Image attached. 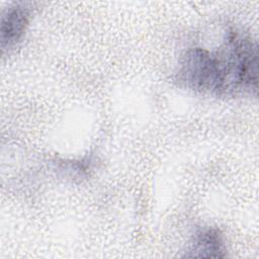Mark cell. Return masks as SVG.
I'll use <instances>...</instances> for the list:
<instances>
[{
	"mask_svg": "<svg viewBox=\"0 0 259 259\" xmlns=\"http://www.w3.org/2000/svg\"><path fill=\"white\" fill-rule=\"evenodd\" d=\"M257 72L256 42L250 36L230 30L217 50L189 49L181 60L178 79L193 90L229 96L255 92Z\"/></svg>",
	"mask_w": 259,
	"mask_h": 259,
	"instance_id": "1",
	"label": "cell"
},
{
	"mask_svg": "<svg viewBox=\"0 0 259 259\" xmlns=\"http://www.w3.org/2000/svg\"><path fill=\"white\" fill-rule=\"evenodd\" d=\"M30 18V10L23 4L10 5L1 16L0 40L2 51L10 50L22 38Z\"/></svg>",
	"mask_w": 259,
	"mask_h": 259,
	"instance_id": "2",
	"label": "cell"
},
{
	"mask_svg": "<svg viewBox=\"0 0 259 259\" xmlns=\"http://www.w3.org/2000/svg\"><path fill=\"white\" fill-rule=\"evenodd\" d=\"M190 257H224L225 246L223 235L215 228L199 230L193 239L189 250Z\"/></svg>",
	"mask_w": 259,
	"mask_h": 259,
	"instance_id": "3",
	"label": "cell"
}]
</instances>
